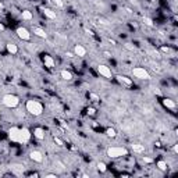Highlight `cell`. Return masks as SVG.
Masks as SVG:
<instances>
[{"label": "cell", "instance_id": "obj_38", "mask_svg": "<svg viewBox=\"0 0 178 178\" xmlns=\"http://www.w3.org/2000/svg\"><path fill=\"white\" fill-rule=\"evenodd\" d=\"M66 56H67V57H74V55L71 53V52H67V53H66Z\"/></svg>", "mask_w": 178, "mask_h": 178}, {"label": "cell", "instance_id": "obj_41", "mask_svg": "<svg viewBox=\"0 0 178 178\" xmlns=\"http://www.w3.org/2000/svg\"><path fill=\"white\" fill-rule=\"evenodd\" d=\"M0 117H2V113H0Z\"/></svg>", "mask_w": 178, "mask_h": 178}, {"label": "cell", "instance_id": "obj_32", "mask_svg": "<svg viewBox=\"0 0 178 178\" xmlns=\"http://www.w3.org/2000/svg\"><path fill=\"white\" fill-rule=\"evenodd\" d=\"M86 113H88V116H95L96 114V109L95 107H88Z\"/></svg>", "mask_w": 178, "mask_h": 178}, {"label": "cell", "instance_id": "obj_28", "mask_svg": "<svg viewBox=\"0 0 178 178\" xmlns=\"http://www.w3.org/2000/svg\"><path fill=\"white\" fill-rule=\"evenodd\" d=\"M143 24L148 25V27H153V25H155L153 21H152V18H149V17H143Z\"/></svg>", "mask_w": 178, "mask_h": 178}, {"label": "cell", "instance_id": "obj_24", "mask_svg": "<svg viewBox=\"0 0 178 178\" xmlns=\"http://www.w3.org/2000/svg\"><path fill=\"white\" fill-rule=\"evenodd\" d=\"M156 166L159 167V170H161V171H167V168H168L167 163H166L164 160H159V161L156 163Z\"/></svg>", "mask_w": 178, "mask_h": 178}, {"label": "cell", "instance_id": "obj_7", "mask_svg": "<svg viewBox=\"0 0 178 178\" xmlns=\"http://www.w3.org/2000/svg\"><path fill=\"white\" fill-rule=\"evenodd\" d=\"M98 71H99V74H100L102 77H105V78H107V80H111L113 74H111L110 67L105 66V64H99V66H98Z\"/></svg>", "mask_w": 178, "mask_h": 178}, {"label": "cell", "instance_id": "obj_10", "mask_svg": "<svg viewBox=\"0 0 178 178\" xmlns=\"http://www.w3.org/2000/svg\"><path fill=\"white\" fill-rule=\"evenodd\" d=\"M29 159L35 161V163H42L43 161V155L39 152V150H32L29 153Z\"/></svg>", "mask_w": 178, "mask_h": 178}, {"label": "cell", "instance_id": "obj_18", "mask_svg": "<svg viewBox=\"0 0 178 178\" xmlns=\"http://www.w3.org/2000/svg\"><path fill=\"white\" fill-rule=\"evenodd\" d=\"M10 168L15 175H22V173H24V166L22 164H11Z\"/></svg>", "mask_w": 178, "mask_h": 178}, {"label": "cell", "instance_id": "obj_30", "mask_svg": "<svg viewBox=\"0 0 178 178\" xmlns=\"http://www.w3.org/2000/svg\"><path fill=\"white\" fill-rule=\"evenodd\" d=\"M96 21H99V24H102V25H110V21L106 18H96Z\"/></svg>", "mask_w": 178, "mask_h": 178}, {"label": "cell", "instance_id": "obj_26", "mask_svg": "<svg viewBox=\"0 0 178 178\" xmlns=\"http://www.w3.org/2000/svg\"><path fill=\"white\" fill-rule=\"evenodd\" d=\"M96 167H98V170L100 171V173H106V171H107V166H106V163H103V161H99V163L96 164Z\"/></svg>", "mask_w": 178, "mask_h": 178}, {"label": "cell", "instance_id": "obj_11", "mask_svg": "<svg viewBox=\"0 0 178 178\" xmlns=\"http://www.w3.org/2000/svg\"><path fill=\"white\" fill-rule=\"evenodd\" d=\"M161 105H163L166 109H168V110H175V109H177V105H175V102L173 100V99H168V98L161 99Z\"/></svg>", "mask_w": 178, "mask_h": 178}, {"label": "cell", "instance_id": "obj_23", "mask_svg": "<svg viewBox=\"0 0 178 178\" xmlns=\"http://www.w3.org/2000/svg\"><path fill=\"white\" fill-rule=\"evenodd\" d=\"M50 4L56 8H63L64 7V2H63V0H50Z\"/></svg>", "mask_w": 178, "mask_h": 178}, {"label": "cell", "instance_id": "obj_25", "mask_svg": "<svg viewBox=\"0 0 178 178\" xmlns=\"http://www.w3.org/2000/svg\"><path fill=\"white\" fill-rule=\"evenodd\" d=\"M106 135H107L109 138H116L117 132H116V130H114V128H107V130H106Z\"/></svg>", "mask_w": 178, "mask_h": 178}, {"label": "cell", "instance_id": "obj_16", "mask_svg": "<svg viewBox=\"0 0 178 178\" xmlns=\"http://www.w3.org/2000/svg\"><path fill=\"white\" fill-rule=\"evenodd\" d=\"M6 50H7L10 55L14 56V55L18 53V46H17L15 43H13V42H8V43L6 45Z\"/></svg>", "mask_w": 178, "mask_h": 178}, {"label": "cell", "instance_id": "obj_21", "mask_svg": "<svg viewBox=\"0 0 178 178\" xmlns=\"http://www.w3.org/2000/svg\"><path fill=\"white\" fill-rule=\"evenodd\" d=\"M160 50L163 52V53H166V55H168V57H175V52L173 50V49H170V47L161 46L160 47Z\"/></svg>", "mask_w": 178, "mask_h": 178}, {"label": "cell", "instance_id": "obj_35", "mask_svg": "<svg viewBox=\"0 0 178 178\" xmlns=\"http://www.w3.org/2000/svg\"><path fill=\"white\" fill-rule=\"evenodd\" d=\"M85 32H86V35H89V36H93V32H92L91 29H88V28H85Z\"/></svg>", "mask_w": 178, "mask_h": 178}, {"label": "cell", "instance_id": "obj_12", "mask_svg": "<svg viewBox=\"0 0 178 178\" xmlns=\"http://www.w3.org/2000/svg\"><path fill=\"white\" fill-rule=\"evenodd\" d=\"M43 63H45V67H47V68H55V66H56L55 58L52 57L50 55H45L43 56Z\"/></svg>", "mask_w": 178, "mask_h": 178}, {"label": "cell", "instance_id": "obj_8", "mask_svg": "<svg viewBox=\"0 0 178 178\" xmlns=\"http://www.w3.org/2000/svg\"><path fill=\"white\" fill-rule=\"evenodd\" d=\"M31 131H29L28 128H20V136H21V138H20V143H27V142L29 141V139H31Z\"/></svg>", "mask_w": 178, "mask_h": 178}, {"label": "cell", "instance_id": "obj_1", "mask_svg": "<svg viewBox=\"0 0 178 178\" xmlns=\"http://www.w3.org/2000/svg\"><path fill=\"white\" fill-rule=\"evenodd\" d=\"M25 109L31 116L38 117L43 113V105H42L40 102H38V100L29 99V100H27V103H25Z\"/></svg>", "mask_w": 178, "mask_h": 178}, {"label": "cell", "instance_id": "obj_9", "mask_svg": "<svg viewBox=\"0 0 178 178\" xmlns=\"http://www.w3.org/2000/svg\"><path fill=\"white\" fill-rule=\"evenodd\" d=\"M116 80H117V82L121 84L123 86H127V88L132 86V80L131 78H128L127 75H121V74H118V75H116Z\"/></svg>", "mask_w": 178, "mask_h": 178}, {"label": "cell", "instance_id": "obj_2", "mask_svg": "<svg viewBox=\"0 0 178 178\" xmlns=\"http://www.w3.org/2000/svg\"><path fill=\"white\" fill-rule=\"evenodd\" d=\"M107 156L111 159H120V157L128 156V149H125L123 146H111L107 149Z\"/></svg>", "mask_w": 178, "mask_h": 178}, {"label": "cell", "instance_id": "obj_13", "mask_svg": "<svg viewBox=\"0 0 178 178\" xmlns=\"http://www.w3.org/2000/svg\"><path fill=\"white\" fill-rule=\"evenodd\" d=\"M74 55L78 56V57H85V56H86V49H85L82 45H75V47H74Z\"/></svg>", "mask_w": 178, "mask_h": 178}, {"label": "cell", "instance_id": "obj_33", "mask_svg": "<svg viewBox=\"0 0 178 178\" xmlns=\"http://www.w3.org/2000/svg\"><path fill=\"white\" fill-rule=\"evenodd\" d=\"M53 139H55V142H56V143H57L58 146H64V142H63L61 139L58 138V136H53Z\"/></svg>", "mask_w": 178, "mask_h": 178}, {"label": "cell", "instance_id": "obj_29", "mask_svg": "<svg viewBox=\"0 0 178 178\" xmlns=\"http://www.w3.org/2000/svg\"><path fill=\"white\" fill-rule=\"evenodd\" d=\"M125 46V49H128V50H131V52H136V46L132 43H130V42H127V43L124 45Z\"/></svg>", "mask_w": 178, "mask_h": 178}, {"label": "cell", "instance_id": "obj_6", "mask_svg": "<svg viewBox=\"0 0 178 178\" xmlns=\"http://www.w3.org/2000/svg\"><path fill=\"white\" fill-rule=\"evenodd\" d=\"M20 128L18 127H11L10 130H8V139H10L11 142H18L20 143Z\"/></svg>", "mask_w": 178, "mask_h": 178}, {"label": "cell", "instance_id": "obj_14", "mask_svg": "<svg viewBox=\"0 0 178 178\" xmlns=\"http://www.w3.org/2000/svg\"><path fill=\"white\" fill-rule=\"evenodd\" d=\"M33 136L36 139H39V141H43L45 136H46V134H45V130L43 128H40V127H36V128H33Z\"/></svg>", "mask_w": 178, "mask_h": 178}, {"label": "cell", "instance_id": "obj_17", "mask_svg": "<svg viewBox=\"0 0 178 178\" xmlns=\"http://www.w3.org/2000/svg\"><path fill=\"white\" fill-rule=\"evenodd\" d=\"M42 11H43V14L46 15L49 20H56V18H57V14H56V11H53L52 8L43 7V8H42Z\"/></svg>", "mask_w": 178, "mask_h": 178}, {"label": "cell", "instance_id": "obj_27", "mask_svg": "<svg viewBox=\"0 0 178 178\" xmlns=\"http://www.w3.org/2000/svg\"><path fill=\"white\" fill-rule=\"evenodd\" d=\"M148 53H149V55H150V57H152V58H156V60H160V58H161V55H160L159 52L149 50V52H148Z\"/></svg>", "mask_w": 178, "mask_h": 178}, {"label": "cell", "instance_id": "obj_22", "mask_svg": "<svg viewBox=\"0 0 178 178\" xmlns=\"http://www.w3.org/2000/svg\"><path fill=\"white\" fill-rule=\"evenodd\" d=\"M21 17H22V20H27V21H31V20L33 18V15H32V13L29 10H24L21 13Z\"/></svg>", "mask_w": 178, "mask_h": 178}, {"label": "cell", "instance_id": "obj_40", "mask_svg": "<svg viewBox=\"0 0 178 178\" xmlns=\"http://www.w3.org/2000/svg\"><path fill=\"white\" fill-rule=\"evenodd\" d=\"M173 149H174V152L177 153V152H178V146H177V145H174V148H173Z\"/></svg>", "mask_w": 178, "mask_h": 178}, {"label": "cell", "instance_id": "obj_3", "mask_svg": "<svg viewBox=\"0 0 178 178\" xmlns=\"http://www.w3.org/2000/svg\"><path fill=\"white\" fill-rule=\"evenodd\" d=\"M2 102H3V105L6 106V107H8V109H15V107H18V105H20V98L17 95L7 93L3 96Z\"/></svg>", "mask_w": 178, "mask_h": 178}, {"label": "cell", "instance_id": "obj_15", "mask_svg": "<svg viewBox=\"0 0 178 178\" xmlns=\"http://www.w3.org/2000/svg\"><path fill=\"white\" fill-rule=\"evenodd\" d=\"M32 32H33V35H36L38 38H42V39H46L47 38V33L45 32V29L40 28V27H33Z\"/></svg>", "mask_w": 178, "mask_h": 178}, {"label": "cell", "instance_id": "obj_4", "mask_svg": "<svg viewBox=\"0 0 178 178\" xmlns=\"http://www.w3.org/2000/svg\"><path fill=\"white\" fill-rule=\"evenodd\" d=\"M132 75L141 81H149L150 78H152L150 73L145 67H134V68H132Z\"/></svg>", "mask_w": 178, "mask_h": 178}, {"label": "cell", "instance_id": "obj_34", "mask_svg": "<svg viewBox=\"0 0 178 178\" xmlns=\"http://www.w3.org/2000/svg\"><path fill=\"white\" fill-rule=\"evenodd\" d=\"M89 96H91V98L93 99V102H98V100H99V96H98V95H95V93H91V95H89Z\"/></svg>", "mask_w": 178, "mask_h": 178}, {"label": "cell", "instance_id": "obj_19", "mask_svg": "<svg viewBox=\"0 0 178 178\" xmlns=\"http://www.w3.org/2000/svg\"><path fill=\"white\" fill-rule=\"evenodd\" d=\"M145 145H142V143H134L132 145V152L134 153H138V155H141V153H145Z\"/></svg>", "mask_w": 178, "mask_h": 178}, {"label": "cell", "instance_id": "obj_39", "mask_svg": "<svg viewBox=\"0 0 178 178\" xmlns=\"http://www.w3.org/2000/svg\"><path fill=\"white\" fill-rule=\"evenodd\" d=\"M61 125H63V127H64V128H68V125H67V124L64 123V121H61Z\"/></svg>", "mask_w": 178, "mask_h": 178}, {"label": "cell", "instance_id": "obj_37", "mask_svg": "<svg viewBox=\"0 0 178 178\" xmlns=\"http://www.w3.org/2000/svg\"><path fill=\"white\" fill-rule=\"evenodd\" d=\"M4 29H6V27H4L3 24H2V22H0V32H3Z\"/></svg>", "mask_w": 178, "mask_h": 178}, {"label": "cell", "instance_id": "obj_31", "mask_svg": "<svg viewBox=\"0 0 178 178\" xmlns=\"http://www.w3.org/2000/svg\"><path fill=\"white\" fill-rule=\"evenodd\" d=\"M142 161L146 163V164H150V163H153V159L152 157H149V156H143L142 157Z\"/></svg>", "mask_w": 178, "mask_h": 178}, {"label": "cell", "instance_id": "obj_36", "mask_svg": "<svg viewBox=\"0 0 178 178\" xmlns=\"http://www.w3.org/2000/svg\"><path fill=\"white\" fill-rule=\"evenodd\" d=\"M45 178H56V174H46Z\"/></svg>", "mask_w": 178, "mask_h": 178}, {"label": "cell", "instance_id": "obj_20", "mask_svg": "<svg viewBox=\"0 0 178 178\" xmlns=\"http://www.w3.org/2000/svg\"><path fill=\"white\" fill-rule=\"evenodd\" d=\"M60 77H61L64 81H71L74 78L73 74L70 73L68 70H61V71H60Z\"/></svg>", "mask_w": 178, "mask_h": 178}, {"label": "cell", "instance_id": "obj_5", "mask_svg": "<svg viewBox=\"0 0 178 178\" xmlns=\"http://www.w3.org/2000/svg\"><path fill=\"white\" fill-rule=\"evenodd\" d=\"M15 33H17V36H18L21 40H29L31 39V32H29L25 27H18V28L15 29Z\"/></svg>", "mask_w": 178, "mask_h": 178}]
</instances>
